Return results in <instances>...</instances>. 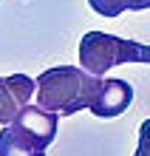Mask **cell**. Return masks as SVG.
Wrapping results in <instances>:
<instances>
[{"label":"cell","mask_w":150,"mask_h":156,"mask_svg":"<svg viewBox=\"0 0 150 156\" xmlns=\"http://www.w3.org/2000/svg\"><path fill=\"white\" fill-rule=\"evenodd\" d=\"M34 91H37V82L26 74L0 77V125L14 122L20 111L31 102Z\"/></svg>","instance_id":"cell-4"},{"label":"cell","mask_w":150,"mask_h":156,"mask_svg":"<svg viewBox=\"0 0 150 156\" xmlns=\"http://www.w3.org/2000/svg\"><path fill=\"white\" fill-rule=\"evenodd\" d=\"M88 6L99 17L113 20L125 12H145V9H150V0H88Z\"/></svg>","instance_id":"cell-7"},{"label":"cell","mask_w":150,"mask_h":156,"mask_svg":"<svg viewBox=\"0 0 150 156\" xmlns=\"http://www.w3.org/2000/svg\"><path fill=\"white\" fill-rule=\"evenodd\" d=\"M133 156H150V119L139 125V148Z\"/></svg>","instance_id":"cell-8"},{"label":"cell","mask_w":150,"mask_h":156,"mask_svg":"<svg viewBox=\"0 0 150 156\" xmlns=\"http://www.w3.org/2000/svg\"><path fill=\"white\" fill-rule=\"evenodd\" d=\"M127 62H147L150 66V45L136 40H122L105 31H88L79 40V66L91 74L102 77L113 66H127Z\"/></svg>","instance_id":"cell-2"},{"label":"cell","mask_w":150,"mask_h":156,"mask_svg":"<svg viewBox=\"0 0 150 156\" xmlns=\"http://www.w3.org/2000/svg\"><path fill=\"white\" fill-rule=\"evenodd\" d=\"M57 122H60V114H54V111H48V108H43V105H31L29 102L12 125L26 139H31L40 151H45L57 139Z\"/></svg>","instance_id":"cell-3"},{"label":"cell","mask_w":150,"mask_h":156,"mask_svg":"<svg viewBox=\"0 0 150 156\" xmlns=\"http://www.w3.org/2000/svg\"><path fill=\"white\" fill-rule=\"evenodd\" d=\"M130 102H133V88H130V82H125V80H102L99 94L91 102L88 111L93 116H99V119H113L122 111H127Z\"/></svg>","instance_id":"cell-5"},{"label":"cell","mask_w":150,"mask_h":156,"mask_svg":"<svg viewBox=\"0 0 150 156\" xmlns=\"http://www.w3.org/2000/svg\"><path fill=\"white\" fill-rule=\"evenodd\" d=\"M0 156H45V151H40L31 139H26V136L9 122V125H3V131H0Z\"/></svg>","instance_id":"cell-6"},{"label":"cell","mask_w":150,"mask_h":156,"mask_svg":"<svg viewBox=\"0 0 150 156\" xmlns=\"http://www.w3.org/2000/svg\"><path fill=\"white\" fill-rule=\"evenodd\" d=\"M99 85L102 80L82 66H57L37 77V105L60 116H71L82 108H91Z\"/></svg>","instance_id":"cell-1"}]
</instances>
